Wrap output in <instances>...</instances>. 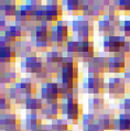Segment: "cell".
Wrapping results in <instances>:
<instances>
[{"label": "cell", "mask_w": 130, "mask_h": 131, "mask_svg": "<svg viewBox=\"0 0 130 131\" xmlns=\"http://www.w3.org/2000/svg\"><path fill=\"white\" fill-rule=\"evenodd\" d=\"M125 79L128 83H130V66L128 67V70L126 71V73H125Z\"/></svg>", "instance_id": "obj_39"}, {"label": "cell", "mask_w": 130, "mask_h": 131, "mask_svg": "<svg viewBox=\"0 0 130 131\" xmlns=\"http://www.w3.org/2000/svg\"><path fill=\"white\" fill-rule=\"evenodd\" d=\"M96 123V115L94 114H86L83 116L82 118V126H83V129H86L88 128V127H91L93 125H95Z\"/></svg>", "instance_id": "obj_34"}, {"label": "cell", "mask_w": 130, "mask_h": 131, "mask_svg": "<svg viewBox=\"0 0 130 131\" xmlns=\"http://www.w3.org/2000/svg\"><path fill=\"white\" fill-rule=\"evenodd\" d=\"M87 71L89 75H102L109 72V57L105 55H95L87 63Z\"/></svg>", "instance_id": "obj_11"}, {"label": "cell", "mask_w": 130, "mask_h": 131, "mask_svg": "<svg viewBox=\"0 0 130 131\" xmlns=\"http://www.w3.org/2000/svg\"><path fill=\"white\" fill-rule=\"evenodd\" d=\"M42 117L40 114H30L27 115L26 120H24V131H38L43 127Z\"/></svg>", "instance_id": "obj_23"}, {"label": "cell", "mask_w": 130, "mask_h": 131, "mask_svg": "<svg viewBox=\"0 0 130 131\" xmlns=\"http://www.w3.org/2000/svg\"><path fill=\"white\" fill-rule=\"evenodd\" d=\"M50 128L52 131H72L73 126L66 119H55L51 121Z\"/></svg>", "instance_id": "obj_31"}, {"label": "cell", "mask_w": 130, "mask_h": 131, "mask_svg": "<svg viewBox=\"0 0 130 131\" xmlns=\"http://www.w3.org/2000/svg\"><path fill=\"white\" fill-rule=\"evenodd\" d=\"M115 5L117 6L119 11L130 14V0H119V1H115Z\"/></svg>", "instance_id": "obj_35"}, {"label": "cell", "mask_w": 130, "mask_h": 131, "mask_svg": "<svg viewBox=\"0 0 130 131\" xmlns=\"http://www.w3.org/2000/svg\"><path fill=\"white\" fill-rule=\"evenodd\" d=\"M119 109L122 111V114L130 115V98H125L119 105Z\"/></svg>", "instance_id": "obj_37"}, {"label": "cell", "mask_w": 130, "mask_h": 131, "mask_svg": "<svg viewBox=\"0 0 130 131\" xmlns=\"http://www.w3.org/2000/svg\"><path fill=\"white\" fill-rule=\"evenodd\" d=\"M127 41V39L124 35H110L104 38V51L106 53H111V54H118L122 49L125 42Z\"/></svg>", "instance_id": "obj_16"}, {"label": "cell", "mask_w": 130, "mask_h": 131, "mask_svg": "<svg viewBox=\"0 0 130 131\" xmlns=\"http://www.w3.org/2000/svg\"><path fill=\"white\" fill-rule=\"evenodd\" d=\"M110 2H107L106 0L98 1V0H85L84 1V9H83V17L86 19L95 21L98 20L99 18L106 14V8L109 6Z\"/></svg>", "instance_id": "obj_3"}, {"label": "cell", "mask_w": 130, "mask_h": 131, "mask_svg": "<svg viewBox=\"0 0 130 131\" xmlns=\"http://www.w3.org/2000/svg\"><path fill=\"white\" fill-rule=\"evenodd\" d=\"M16 86L21 90V93L23 94V96L26 98L37 96L38 84L33 78H23Z\"/></svg>", "instance_id": "obj_21"}, {"label": "cell", "mask_w": 130, "mask_h": 131, "mask_svg": "<svg viewBox=\"0 0 130 131\" xmlns=\"http://www.w3.org/2000/svg\"><path fill=\"white\" fill-rule=\"evenodd\" d=\"M33 78H34V81L37 83H40V84H42V85H43V84L51 83L52 79L55 78V76H54L45 66L41 72H39L38 74L33 75Z\"/></svg>", "instance_id": "obj_33"}, {"label": "cell", "mask_w": 130, "mask_h": 131, "mask_svg": "<svg viewBox=\"0 0 130 131\" xmlns=\"http://www.w3.org/2000/svg\"><path fill=\"white\" fill-rule=\"evenodd\" d=\"M41 99L44 104H55L62 99V88L57 82L43 84L41 86Z\"/></svg>", "instance_id": "obj_8"}, {"label": "cell", "mask_w": 130, "mask_h": 131, "mask_svg": "<svg viewBox=\"0 0 130 131\" xmlns=\"http://www.w3.org/2000/svg\"><path fill=\"white\" fill-rule=\"evenodd\" d=\"M120 31L122 32V35H124L128 41H130V20H126L121 23Z\"/></svg>", "instance_id": "obj_36"}, {"label": "cell", "mask_w": 130, "mask_h": 131, "mask_svg": "<svg viewBox=\"0 0 130 131\" xmlns=\"http://www.w3.org/2000/svg\"><path fill=\"white\" fill-rule=\"evenodd\" d=\"M51 34H52V43L53 46L57 51L61 49H64L68 42V35H70V27L63 22L59 21L55 23L51 29Z\"/></svg>", "instance_id": "obj_6"}, {"label": "cell", "mask_w": 130, "mask_h": 131, "mask_svg": "<svg viewBox=\"0 0 130 131\" xmlns=\"http://www.w3.org/2000/svg\"><path fill=\"white\" fill-rule=\"evenodd\" d=\"M0 129L1 131H24L21 127V119L18 115L3 114L0 118Z\"/></svg>", "instance_id": "obj_14"}, {"label": "cell", "mask_w": 130, "mask_h": 131, "mask_svg": "<svg viewBox=\"0 0 130 131\" xmlns=\"http://www.w3.org/2000/svg\"><path fill=\"white\" fill-rule=\"evenodd\" d=\"M64 57V54L57 50H53L45 53V66L55 76V78L57 77L61 68H62Z\"/></svg>", "instance_id": "obj_12"}, {"label": "cell", "mask_w": 130, "mask_h": 131, "mask_svg": "<svg viewBox=\"0 0 130 131\" xmlns=\"http://www.w3.org/2000/svg\"><path fill=\"white\" fill-rule=\"evenodd\" d=\"M14 50L17 52V55L22 57V59H27L30 56H35L38 54V49L35 48L34 43L32 41H27L24 40L22 42H19L13 45Z\"/></svg>", "instance_id": "obj_18"}, {"label": "cell", "mask_w": 130, "mask_h": 131, "mask_svg": "<svg viewBox=\"0 0 130 131\" xmlns=\"http://www.w3.org/2000/svg\"><path fill=\"white\" fill-rule=\"evenodd\" d=\"M41 117L43 119L48 120H53L60 119L61 116H63V109H62V104L61 103H55V104H44V107L40 112Z\"/></svg>", "instance_id": "obj_19"}, {"label": "cell", "mask_w": 130, "mask_h": 131, "mask_svg": "<svg viewBox=\"0 0 130 131\" xmlns=\"http://www.w3.org/2000/svg\"><path fill=\"white\" fill-rule=\"evenodd\" d=\"M63 116L66 117V120L76 123L78 120L83 118V105L78 100H64L62 103Z\"/></svg>", "instance_id": "obj_10"}, {"label": "cell", "mask_w": 130, "mask_h": 131, "mask_svg": "<svg viewBox=\"0 0 130 131\" xmlns=\"http://www.w3.org/2000/svg\"><path fill=\"white\" fill-rule=\"evenodd\" d=\"M17 52L13 45L0 46V63H1V73L11 70L17 60Z\"/></svg>", "instance_id": "obj_13"}, {"label": "cell", "mask_w": 130, "mask_h": 131, "mask_svg": "<svg viewBox=\"0 0 130 131\" xmlns=\"http://www.w3.org/2000/svg\"><path fill=\"white\" fill-rule=\"evenodd\" d=\"M8 96L12 100V103L16 105H24L27 100V98L23 96V94L21 93V90L17 86H13L8 89Z\"/></svg>", "instance_id": "obj_32"}, {"label": "cell", "mask_w": 130, "mask_h": 131, "mask_svg": "<svg viewBox=\"0 0 130 131\" xmlns=\"http://www.w3.org/2000/svg\"><path fill=\"white\" fill-rule=\"evenodd\" d=\"M95 56V46L94 42H82L79 41V49H78V56L77 59L84 61L87 63Z\"/></svg>", "instance_id": "obj_24"}, {"label": "cell", "mask_w": 130, "mask_h": 131, "mask_svg": "<svg viewBox=\"0 0 130 131\" xmlns=\"http://www.w3.org/2000/svg\"><path fill=\"white\" fill-rule=\"evenodd\" d=\"M83 131H103V130L100 129L99 127L95 123V125H93V126H91V127H88V128L83 129Z\"/></svg>", "instance_id": "obj_38"}, {"label": "cell", "mask_w": 130, "mask_h": 131, "mask_svg": "<svg viewBox=\"0 0 130 131\" xmlns=\"http://www.w3.org/2000/svg\"><path fill=\"white\" fill-rule=\"evenodd\" d=\"M13 106H14V104L10 99L8 94H1V96H0V110H1V115L13 114V111H14Z\"/></svg>", "instance_id": "obj_30"}, {"label": "cell", "mask_w": 130, "mask_h": 131, "mask_svg": "<svg viewBox=\"0 0 130 131\" xmlns=\"http://www.w3.org/2000/svg\"><path fill=\"white\" fill-rule=\"evenodd\" d=\"M85 93L92 94L94 96H102L106 90V84L102 75H88L87 79L83 84Z\"/></svg>", "instance_id": "obj_9"}, {"label": "cell", "mask_w": 130, "mask_h": 131, "mask_svg": "<svg viewBox=\"0 0 130 131\" xmlns=\"http://www.w3.org/2000/svg\"><path fill=\"white\" fill-rule=\"evenodd\" d=\"M72 33H75L77 41L93 42L94 39V24L91 20L82 17L75 19L71 23Z\"/></svg>", "instance_id": "obj_2"}, {"label": "cell", "mask_w": 130, "mask_h": 131, "mask_svg": "<svg viewBox=\"0 0 130 131\" xmlns=\"http://www.w3.org/2000/svg\"><path fill=\"white\" fill-rule=\"evenodd\" d=\"M88 109L91 114L99 115L106 110V100L102 96H94L88 99Z\"/></svg>", "instance_id": "obj_25"}, {"label": "cell", "mask_w": 130, "mask_h": 131, "mask_svg": "<svg viewBox=\"0 0 130 131\" xmlns=\"http://www.w3.org/2000/svg\"><path fill=\"white\" fill-rule=\"evenodd\" d=\"M114 131H130V115L120 114L115 119Z\"/></svg>", "instance_id": "obj_29"}, {"label": "cell", "mask_w": 130, "mask_h": 131, "mask_svg": "<svg viewBox=\"0 0 130 131\" xmlns=\"http://www.w3.org/2000/svg\"><path fill=\"white\" fill-rule=\"evenodd\" d=\"M38 131H52V130H51V128H50V126H49V127H45V126H43L42 128L40 129V130H38Z\"/></svg>", "instance_id": "obj_40"}, {"label": "cell", "mask_w": 130, "mask_h": 131, "mask_svg": "<svg viewBox=\"0 0 130 131\" xmlns=\"http://www.w3.org/2000/svg\"><path fill=\"white\" fill-rule=\"evenodd\" d=\"M106 90L108 95L114 99H125L126 95L130 92V87L125 78L113 77L106 84Z\"/></svg>", "instance_id": "obj_4"}, {"label": "cell", "mask_w": 130, "mask_h": 131, "mask_svg": "<svg viewBox=\"0 0 130 131\" xmlns=\"http://www.w3.org/2000/svg\"><path fill=\"white\" fill-rule=\"evenodd\" d=\"M28 32L24 30V28L20 27L17 24L9 25L5 31L3 35H1L0 39V44L1 46H9V45H14L19 42H22L26 40Z\"/></svg>", "instance_id": "obj_5"}, {"label": "cell", "mask_w": 130, "mask_h": 131, "mask_svg": "<svg viewBox=\"0 0 130 131\" xmlns=\"http://www.w3.org/2000/svg\"><path fill=\"white\" fill-rule=\"evenodd\" d=\"M115 119L116 117L114 111H104L96 116V125L103 131H114Z\"/></svg>", "instance_id": "obj_20"}, {"label": "cell", "mask_w": 130, "mask_h": 131, "mask_svg": "<svg viewBox=\"0 0 130 131\" xmlns=\"http://www.w3.org/2000/svg\"><path fill=\"white\" fill-rule=\"evenodd\" d=\"M63 5H65V8H66V11L68 13L75 14V16L83 14L84 1H82V0H67Z\"/></svg>", "instance_id": "obj_28"}, {"label": "cell", "mask_w": 130, "mask_h": 131, "mask_svg": "<svg viewBox=\"0 0 130 131\" xmlns=\"http://www.w3.org/2000/svg\"><path fill=\"white\" fill-rule=\"evenodd\" d=\"M120 19L119 16H108L105 14L103 19H100L97 22L98 32L102 33L105 38L110 35H118V32L120 31Z\"/></svg>", "instance_id": "obj_7"}, {"label": "cell", "mask_w": 130, "mask_h": 131, "mask_svg": "<svg viewBox=\"0 0 130 131\" xmlns=\"http://www.w3.org/2000/svg\"><path fill=\"white\" fill-rule=\"evenodd\" d=\"M129 67V59L120 55L114 54L109 56V73H126Z\"/></svg>", "instance_id": "obj_17"}, {"label": "cell", "mask_w": 130, "mask_h": 131, "mask_svg": "<svg viewBox=\"0 0 130 131\" xmlns=\"http://www.w3.org/2000/svg\"><path fill=\"white\" fill-rule=\"evenodd\" d=\"M50 27H45L42 24H38L31 34V41L34 43L35 48L39 52H50L53 48L52 43V34Z\"/></svg>", "instance_id": "obj_1"}, {"label": "cell", "mask_w": 130, "mask_h": 131, "mask_svg": "<svg viewBox=\"0 0 130 131\" xmlns=\"http://www.w3.org/2000/svg\"><path fill=\"white\" fill-rule=\"evenodd\" d=\"M45 67V62L38 55L27 57L21 63V70L31 75H35Z\"/></svg>", "instance_id": "obj_15"}, {"label": "cell", "mask_w": 130, "mask_h": 131, "mask_svg": "<svg viewBox=\"0 0 130 131\" xmlns=\"http://www.w3.org/2000/svg\"><path fill=\"white\" fill-rule=\"evenodd\" d=\"M23 106L27 110L32 112V114H38V112H41L43 107H44V103H43L41 98H38V96H34V97L27 98Z\"/></svg>", "instance_id": "obj_27"}, {"label": "cell", "mask_w": 130, "mask_h": 131, "mask_svg": "<svg viewBox=\"0 0 130 131\" xmlns=\"http://www.w3.org/2000/svg\"><path fill=\"white\" fill-rule=\"evenodd\" d=\"M18 5L19 3L16 1H9V0H6V1H2L1 5H0V10H1V14L3 18H14L16 14L18 12Z\"/></svg>", "instance_id": "obj_26"}, {"label": "cell", "mask_w": 130, "mask_h": 131, "mask_svg": "<svg viewBox=\"0 0 130 131\" xmlns=\"http://www.w3.org/2000/svg\"><path fill=\"white\" fill-rule=\"evenodd\" d=\"M0 81H1V88H11V86H16L18 83L20 82V74L19 72H17L14 70V67H12L11 70L3 72L0 75Z\"/></svg>", "instance_id": "obj_22"}]
</instances>
